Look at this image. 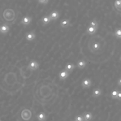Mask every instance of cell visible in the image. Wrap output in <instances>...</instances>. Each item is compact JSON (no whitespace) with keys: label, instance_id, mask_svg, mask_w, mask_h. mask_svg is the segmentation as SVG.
Returning a JSON list of instances; mask_svg holds the SVG:
<instances>
[{"label":"cell","instance_id":"1","mask_svg":"<svg viewBox=\"0 0 121 121\" xmlns=\"http://www.w3.org/2000/svg\"><path fill=\"white\" fill-rule=\"evenodd\" d=\"M32 116V112L31 111L27 108H25L23 109L21 113V118L25 121H29Z\"/></svg>","mask_w":121,"mask_h":121},{"label":"cell","instance_id":"2","mask_svg":"<svg viewBox=\"0 0 121 121\" xmlns=\"http://www.w3.org/2000/svg\"><path fill=\"white\" fill-rule=\"evenodd\" d=\"M39 63L37 61L35 60H31L29 61L27 66V68L30 71H33L37 70L39 68Z\"/></svg>","mask_w":121,"mask_h":121},{"label":"cell","instance_id":"3","mask_svg":"<svg viewBox=\"0 0 121 121\" xmlns=\"http://www.w3.org/2000/svg\"><path fill=\"white\" fill-rule=\"evenodd\" d=\"M92 86V81L91 79L86 78L83 79L81 82V86L83 89L89 88Z\"/></svg>","mask_w":121,"mask_h":121},{"label":"cell","instance_id":"4","mask_svg":"<svg viewBox=\"0 0 121 121\" xmlns=\"http://www.w3.org/2000/svg\"><path fill=\"white\" fill-rule=\"evenodd\" d=\"M32 21V17L28 15H26L24 16L22 18L20 21V23L23 26H26L29 25L31 23Z\"/></svg>","mask_w":121,"mask_h":121},{"label":"cell","instance_id":"5","mask_svg":"<svg viewBox=\"0 0 121 121\" xmlns=\"http://www.w3.org/2000/svg\"><path fill=\"white\" fill-rule=\"evenodd\" d=\"M25 38L28 41H32L36 38V34L34 30L28 32L26 34Z\"/></svg>","mask_w":121,"mask_h":121},{"label":"cell","instance_id":"6","mask_svg":"<svg viewBox=\"0 0 121 121\" xmlns=\"http://www.w3.org/2000/svg\"><path fill=\"white\" fill-rule=\"evenodd\" d=\"M49 17L51 21H55L57 20L60 17V14L57 10H54L51 12L49 14Z\"/></svg>","mask_w":121,"mask_h":121},{"label":"cell","instance_id":"7","mask_svg":"<svg viewBox=\"0 0 121 121\" xmlns=\"http://www.w3.org/2000/svg\"><path fill=\"white\" fill-rule=\"evenodd\" d=\"M69 74H70L67 71L63 69L59 72V79L60 80H64L68 78Z\"/></svg>","mask_w":121,"mask_h":121},{"label":"cell","instance_id":"8","mask_svg":"<svg viewBox=\"0 0 121 121\" xmlns=\"http://www.w3.org/2000/svg\"><path fill=\"white\" fill-rule=\"evenodd\" d=\"M61 27L65 28L68 27L70 25V21L69 19L68 18H63L62 19L60 23Z\"/></svg>","mask_w":121,"mask_h":121},{"label":"cell","instance_id":"9","mask_svg":"<svg viewBox=\"0 0 121 121\" xmlns=\"http://www.w3.org/2000/svg\"><path fill=\"white\" fill-rule=\"evenodd\" d=\"M76 66L73 63L68 62L66 63L64 67V69L67 71L69 74H70L75 69Z\"/></svg>","mask_w":121,"mask_h":121},{"label":"cell","instance_id":"10","mask_svg":"<svg viewBox=\"0 0 121 121\" xmlns=\"http://www.w3.org/2000/svg\"><path fill=\"white\" fill-rule=\"evenodd\" d=\"M10 30L9 27L8 25L3 24L0 26V33L2 34H7Z\"/></svg>","mask_w":121,"mask_h":121},{"label":"cell","instance_id":"11","mask_svg":"<svg viewBox=\"0 0 121 121\" xmlns=\"http://www.w3.org/2000/svg\"><path fill=\"white\" fill-rule=\"evenodd\" d=\"M102 94V89L99 87H96L94 88L93 90L92 96L94 98H96L101 95Z\"/></svg>","mask_w":121,"mask_h":121},{"label":"cell","instance_id":"12","mask_svg":"<svg viewBox=\"0 0 121 121\" xmlns=\"http://www.w3.org/2000/svg\"><path fill=\"white\" fill-rule=\"evenodd\" d=\"M82 115L84 121H91L93 118V114L89 112H85Z\"/></svg>","mask_w":121,"mask_h":121},{"label":"cell","instance_id":"13","mask_svg":"<svg viewBox=\"0 0 121 121\" xmlns=\"http://www.w3.org/2000/svg\"><path fill=\"white\" fill-rule=\"evenodd\" d=\"M86 65V62L84 59L79 60L76 64V66L79 69H84Z\"/></svg>","mask_w":121,"mask_h":121},{"label":"cell","instance_id":"14","mask_svg":"<svg viewBox=\"0 0 121 121\" xmlns=\"http://www.w3.org/2000/svg\"><path fill=\"white\" fill-rule=\"evenodd\" d=\"M41 22L43 26H45L49 24L51 22V20L50 18L49 17L48 15H44L42 17L41 19Z\"/></svg>","mask_w":121,"mask_h":121},{"label":"cell","instance_id":"15","mask_svg":"<svg viewBox=\"0 0 121 121\" xmlns=\"http://www.w3.org/2000/svg\"><path fill=\"white\" fill-rule=\"evenodd\" d=\"M36 118L38 121H46L47 116L44 112H41L37 114Z\"/></svg>","mask_w":121,"mask_h":121},{"label":"cell","instance_id":"16","mask_svg":"<svg viewBox=\"0 0 121 121\" xmlns=\"http://www.w3.org/2000/svg\"><path fill=\"white\" fill-rule=\"evenodd\" d=\"M97 29H98L97 28L90 26H88L86 28V34L90 35H92L95 34L96 32V31L97 30Z\"/></svg>","mask_w":121,"mask_h":121},{"label":"cell","instance_id":"17","mask_svg":"<svg viewBox=\"0 0 121 121\" xmlns=\"http://www.w3.org/2000/svg\"><path fill=\"white\" fill-rule=\"evenodd\" d=\"M121 0H115L114 2V7L115 9L119 12H121Z\"/></svg>","mask_w":121,"mask_h":121},{"label":"cell","instance_id":"18","mask_svg":"<svg viewBox=\"0 0 121 121\" xmlns=\"http://www.w3.org/2000/svg\"><path fill=\"white\" fill-rule=\"evenodd\" d=\"M89 26H92V27H96L97 28L98 27V23L97 21V20H96L95 18H94L93 19H92L89 24Z\"/></svg>","mask_w":121,"mask_h":121},{"label":"cell","instance_id":"19","mask_svg":"<svg viewBox=\"0 0 121 121\" xmlns=\"http://www.w3.org/2000/svg\"><path fill=\"white\" fill-rule=\"evenodd\" d=\"M114 35L117 39L121 38V30L120 28H116L114 32Z\"/></svg>","mask_w":121,"mask_h":121},{"label":"cell","instance_id":"20","mask_svg":"<svg viewBox=\"0 0 121 121\" xmlns=\"http://www.w3.org/2000/svg\"><path fill=\"white\" fill-rule=\"evenodd\" d=\"M119 91V90H118L117 89L113 90L110 94V96H111V98L113 99H116L117 95H118Z\"/></svg>","mask_w":121,"mask_h":121},{"label":"cell","instance_id":"21","mask_svg":"<svg viewBox=\"0 0 121 121\" xmlns=\"http://www.w3.org/2000/svg\"><path fill=\"white\" fill-rule=\"evenodd\" d=\"M74 120L76 121H84L83 116L82 115H81V114H78L76 115L75 117Z\"/></svg>","mask_w":121,"mask_h":121},{"label":"cell","instance_id":"22","mask_svg":"<svg viewBox=\"0 0 121 121\" xmlns=\"http://www.w3.org/2000/svg\"><path fill=\"white\" fill-rule=\"evenodd\" d=\"M100 48V44L99 43H95V44H94L93 45V48L95 50H99Z\"/></svg>","mask_w":121,"mask_h":121},{"label":"cell","instance_id":"23","mask_svg":"<svg viewBox=\"0 0 121 121\" xmlns=\"http://www.w3.org/2000/svg\"><path fill=\"white\" fill-rule=\"evenodd\" d=\"M49 0H38V2L39 3L43 4H46L49 2Z\"/></svg>","mask_w":121,"mask_h":121},{"label":"cell","instance_id":"24","mask_svg":"<svg viewBox=\"0 0 121 121\" xmlns=\"http://www.w3.org/2000/svg\"><path fill=\"white\" fill-rule=\"evenodd\" d=\"M121 93L120 91H119V92H118V93L116 99H117V100H119V101H120V100H121Z\"/></svg>","mask_w":121,"mask_h":121},{"label":"cell","instance_id":"25","mask_svg":"<svg viewBox=\"0 0 121 121\" xmlns=\"http://www.w3.org/2000/svg\"><path fill=\"white\" fill-rule=\"evenodd\" d=\"M117 85H118L119 86H121V78H120L117 81Z\"/></svg>","mask_w":121,"mask_h":121},{"label":"cell","instance_id":"26","mask_svg":"<svg viewBox=\"0 0 121 121\" xmlns=\"http://www.w3.org/2000/svg\"><path fill=\"white\" fill-rule=\"evenodd\" d=\"M72 121H75V120H72Z\"/></svg>","mask_w":121,"mask_h":121},{"label":"cell","instance_id":"27","mask_svg":"<svg viewBox=\"0 0 121 121\" xmlns=\"http://www.w3.org/2000/svg\"><path fill=\"white\" fill-rule=\"evenodd\" d=\"M0 121H2V120H1L0 119Z\"/></svg>","mask_w":121,"mask_h":121}]
</instances>
